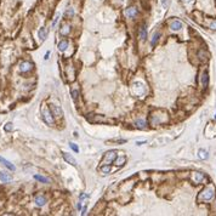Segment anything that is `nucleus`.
<instances>
[{
	"label": "nucleus",
	"instance_id": "1",
	"mask_svg": "<svg viewBox=\"0 0 216 216\" xmlns=\"http://www.w3.org/2000/svg\"><path fill=\"white\" fill-rule=\"evenodd\" d=\"M215 194V188L213 186H209L205 189H203L200 192V194L198 196V202H208V200H211L214 198Z\"/></svg>",
	"mask_w": 216,
	"mask_h": 216
},
{
	"label": "nucleus",
	"instance_id": "2",
	"mask_svg": "<svg viewBox=\"0 0 216 216\" xmlns=\"http://www.w3.org/2000/svg\"><path fill=\"white\" fill-rule=\"evenodd\" d=\"M87 119H89L91 123H98V124H113V120L109 119V118H104L102 115H92V117H87Z\"/></svg>",
	"mask_w": 216,
	"mask_h": 216
},
{
	"label": "nucleus",
	"instance_id": "3",
	"mask_svg": "<svg viewBox=\"0 0 216 216\" xmlns=\"http://www.w3.org/2000/svg\"><path fill=\"white\" fill-rule=\"evenodd\" d=\"M117 157V151H108L104 153L103 159H102V164H112Z\"/></svg>",
	"mask_w": 216,
	"mask_h": 216
},
{
	"label": "nucleus",
	"instance_id": "4",
	"mask_svg": "<svg viewBox=\"0 0 216 216\" xmlns=\"http://www.w3.org/2000/svg\"><path fill=\"white\" fill-rule=\"evenodd\" d=\"M43 119L46 124H54L55 123V119H54V114L51 113L50 108L49 109H43Z\"/></svg>",
	"mask_w": 216,
	"mask_h": 216
},
{
	"label": "nucleus",
	"instance_id": "5",
	"mask_svg": "<svg viewBox=\"0 0 216 216\" xmlns=\"http://www.w3.org/2000/svg\"><path fill=\"white\" fill-rule=\"evenodd\" d=\"M137 14H138V10L135 6H129V7H126L124 10V15L126 17H129V18H134V17H136Z\"/></svg>",
	"mask_w": 216,
	"mask_h": 216
},
{
	"label": "nucleus",
	"instance_id": "6",
	"mask_svg": "<svg viewBox=\"0 0 216 216\" xmlns=\"http://www.w3.org/2000/svg\"><path fill=\"white\" fill-rule=\"evenodd\" d=\"M50 110H51V113L54 114L55 117H57V118H62V115H63V110L60 106H56V104H50L49 106Z\"/></svg>",
	"mask_w": 216,
	"mask_h": 216
},
{
	"label": "nucleus",
	"instance_id": "7",
	"mask_svg": "<svg viewBox=\"0 0 216 216\" xmlns=\"http://www.w3.org/2000/svg\"><path fill=\"white\" fill-rule=\"evenodd\" d=\"M0 181L3 183H9L12 181V176L11 174H9L7 171H0Z\"/></svg>",
	"mask_w": 216,
	"mask_h": 216
},
{
	"label": "nucleus",
	"instance_id": "8",
	"mask_svg": "<svg viewBox=\"0 0 216 216\" xmlns=\"http://www.w3.org/2000/svg\"><path fill=\"white\" fill-rule=\"evenodd\" d=\"M203 180H204V175L202 172H198V171L192 172V181H193L194 183H197V185L200 183Z\"/></svg>",
	"mask_w": 216,
	"mask_h": 216
},
{
	"label": "nucleus",
	"instance_id": "9",
	"mask_svg": "<svg viewBox=\"0 0 216 216\" xmlns=\"http://www.w3.org/2000/svg\"><path fill=\"white\" fill-rule=\"evenodd\" d=\"M62 155H63V159H65L67 163H69V164H72L73 166H77V160H75V158H74L73 155H71V154L66 153V152H63Z\"/></svg>",
	"mask_w": 216,
	"mask_h": 216
},
{
	"label": "nucleus",
	"instance_id": "10",
	"mask_svg": "<svg viewBox=\"0 0 216 216\" xmlns=\"http://www.w3.org/2000/svg\"><path fill=\"white\" fill-rule=\"evenodd\" d=\"M32 68H33V65H32L31 62H22L21 65H20V71L22 73H26V72L32 71Z\"/></svg>",
	"mask_w": 216,
	"mask_h": 216
},
{
	"label": "nucleus",
	"instance_id": "11",
	"mask_svg": "<svg viewBox=\"0 0 216 216\" xmlns=\"http://www.w3.org/2000/svg\"><path fill=\"white\" fill-rule=\"evenodd\" d=\"M0 163H3V165H5V166H6L9 170H11V171H15V170H16V166L12 164V163L9 161V160H6L5 158H3V157H0Z\"/></svg>",
	"mask_w": 216,
	"mask_h": 216
},
{
	"label": "nucleus",
	"instance_id": "12",
	"mask_svg": "<svg viewBox=\"0 0 216 216\" xmlns=\"http://www.w3.org/2000/svg\"><path fill=\"white\" fill-rule=\"evenodd\" d=\"M125 161H126V157L125 155H120V157H118L117 158L115 157V159H114V165H117V166H123L125 164Z\"/></svg>",
	"mask_w": 216,
	"mask_h": 216
},
{
	"label": "nucleus",
	"instance_id": "13",
	"mask_svg": "<svg viewBox=\"0 0 216 216\" xmlns=\"http://www.w3.org/2000/svg\"><path fill=\"white\" fill-rule=\"evenodd\" d=\"M38 35H39L40 40H42V42H44V40L48 38V29H46L45 27H42V28L39 29V32H38Z\"/></svg>",
	"mask_w": 216,
	"mask_h": 216
},
{
	"label": "nucleus",
	"instance_id": "14",
	"mask_svg": "<svg viewBox=\"0 0 216 216\" xmlns=\"http://www.w3.org/2000/svg\"><path fill=\"white\" fill-rule=\"evenodd\" d=\"M170 28H171V31H180L181 28H182V23H181L180 21H172L170 23Z\"/></svg>",
	"mask_w": 216,
	"mask_h": 216
},
{
	"label": "nucleus",
	"instance_id": "15",
	"mask_svg": "<svg viewBox=\"0 0 216 216\" xmlns=\"http://www.w3.org/2000/svg\"><path fill=\"white\" fill-rule=\"evenodd\" d=\"M35 204L38 206H44L46 204V198L44 196H37L35 197Z\"/></svg>",
	"mask_w": 216,
	"mask_h": 216
},
{
	"label": "nucleus",
	"instance_id": "16",
	"mask_svg": "<svg viewBox=\"0 0 216 216\" xmlns=\"http://www.w3.org/2000/svg\"><path fill=\"white\" fill-rule=\"evenodd\" d=\"M140 38H141L142 42L147 39V27L146 26H142L141 29H140Z\"/></svg>",
	"mask_w": 216,
	"mask_h": 216
},
{
	"label": "nucleus",
	"instance_id": "17",
	"mask_svg": "<svg viewBox=\"0 0 216 216\" xmlns=\"http://www.w3.org/2000/svg\"><path fill=\"white\" fill-rule=\"evenodd\" d=\"M69 32H71V26H68V25H63L62 28L60 29V34H61V35H68Z\"/></svg>",
	"mask_w": 216,
	"mask_h": 216
},
{
	"label": "nucleus",
	"instance_id": "18",
	"mask_svg": "<svg viewBox=\"0 0 216 216\" xmlns=\"http://www.w3.org/2000/svg\"><path fill=\"white\" fill-rule=\"evenodd\" d=\"M34 179H35L37 181H39V182H42V183H49L50 182V180L48 177L42 176V175H38V174L34 175Z\"/></svg>",
	"mask_w": 216,
	"mask_h": 216
},
{
	"label": "nucleus",
	"instance_id": "19",
	"mask_svg": "<svg viewBox=\"0 0 216 216\" xmlns=\"http://www.w3.org/2000/svg\"><path fill=\"white\" fill-rule=\"evenodd\" d=\"M67 48H68V42H67V40H61V42L58 43V50H60L61 52L66 51Z\"/></svg>",
	"mask_w": 216,
	"mask_h": 216
},
{
	"label": "nucleus",
	"instance_id": "20",
	"mask_svg": "<svg viewBox=\"0 0 216 216\" xmlns=\"http://www.w3.org/2000/svg\"><path fill=\"white\" fill-rule=\"evenodd\" d=\"M202 83H203V87H206L208 86V83H209V75L206 72H204L203 75H202Z\"/></svg>",
	"mask_w": 216,
	"mask_h": 216
},
{
	"label": "nucleus",
	"instance_id": "21",
	"mask_svg": "<svg viewBox=\"0 0 216 216\" xmlns=\"http://www.w3.org/2000/svg\"><path fill=\"white\" fill-rule=\"evenodd\" d=\"M198 157H199L200 159H208V157H209V154H208V152L205 151V149H199V152H198Z\"/></svg>",
	"mask_w": 216,
	"mask_h": 216
},
{
	"label": "nucleus",
	"instance_id": "22",
	"mask_svg": "<svg viewBox=\"0 0 216 216\" xmlns=\"http://www.w3.org/2000/svg\"><path fill=\"white\" fill-rule=\"evenodd\" d=\"M136 126L138 127V129H146V121L143 119H138L136 121Z\"/></svg>",
	"mask_w": 216,
	"mask_h": 216
},
{
	"label": "nucleus",
	"instance_id": "23",
	"mask_svg": "<svg viewBox=\"0 0 216 216\" xmlns=\"http://www.w3.org/2000/svg\"><path fill=\"white\" fill-rule=\"evenodd\" d=\"M110 170H112V169H110V166H109L108 164H103V165L101 166V171H102V172H104V174H108V172H110Z\"/></svg>",
	"mask_w": 216,
	"mask_h": 216
},
{
	"label": "nucleus",
	"instance_id": "24",
	"mask_svg": "<svg viewBox=\"0 0 216 216\" xmlns=\"http://www.w3.org/2000/svg\"><path fill=\"white\" fill-rule=\"evenodd\" d=\"M159 37H160V33H155L154 35H153V38H152V42H151V44H152V46H154L155 45V43L158 42V39H159Z\"/></svg>",
	"mask_w": 216,
	"mask_h": 216
},
{
	"label": "nucleus",
	"instance_id": "25",
	"mask_svg": "<svg viewBox=\"0 0 216 216\" xmlns=\"http://www.w3.org/2000/svg\"><path fill=\"white\" fill-rule=\"evenodd\" d=\"M12 129H14V126H12V123H7V124L4 126V130L6 131V132H10V131H12Z\"/></svg>",
	"mask_w": 216,
	"mask_h": 216
},
{
	"label": "nucleus",
	"instance_id": "26",
	"mask_svg": "<svg viewBox=\"0 0 216 216\" xmlns=\"http://www.w3.org/2000/svg\"><path fill=\"white\" fill-rule=\"evenodd\" d=\"M66 16H68V17H73V16H74V10H73L72 7L67 9V10H66Z\"/></svg>",
	"mask_w": 216,
	"mask_h": 216
},
{
	"label": "nucleus",
	"instance_id": "27",
	"mask_svg": "<svg viewBox=\"0 0 216 216\" xmlns=\"http://www.w3.org/2000/svg\"><path fill=\"white\" fill-rule=\"evenodd\" d=\"M209 28H211V29H216V20H211L209 22Z\"/></svg>",
	"mask_w": 216,
	"mask_h": 216
},
{
	"label": "nucleus",
	"instance_id": "28",
	"mask_svg": "<svg viewBox=\"0 0 216 216\" xmlns=\"http://www.w3.org/2000/svg\"><path fill=\"white\" fill-rule=\"evenodd\" d=\"M69 146H71V148L75 152V153H78V152H79V148H78V146L77 144H75V143H73V142H71V143H69Z\"/></svg>",
	"mask_w": 216,
	"mask_h": 216
},
{
	"label": "nucleus",
	"instance_id": "29",
	"mask_svg": "<svg viewBox=\"0 0 216 216\" xmlns=\"http://www.w3.org/2000/svg\"><path fill=\"white\" fill-rule=\"evenodd\" d=\"M161 5H163V7L168 9L169 5H170V0H161Z\"/></svg>",
	"mask_w": 216,
	"mask_h": 216
},
{
	"label": "nucleus",
	"instance_id": "30",
	"mask_svg": "<svg viewBox=\"0 0 216 216\" xmlns=\"http://www.w3.org/2000/svg\"><path fill=\"white\" fill-rule=\"evenodd\" d=\"M58 20H60V14H56L54 21H52V27H55V26H56V23L58 22Z\"/></svg>",
	"mask_w": 216,
	"mask_h": 216
},
{
	"label": "nucleus",
	"instance_id": "31",
	"mask_svg": "<svg viewBox=\"0 0 216 216\" xmlns=\"http://www.w3.org/2000/svg\"><path fill=\"white\" fill-rule=\"evenodd\" d=\"M72 97L74 98V100H77V97H78V91L77 90H72Z\"/></svg>",
	"mask_w": 216,
	"mask_h": 216
},
{
	"label": "nucleus",
	"instance_id": "32",
	"mask_svg": "<svg viewBox=\"0 0 216 216\" xmlns=\"http://www.w3.org/2000/svg\"><path fill=\"white\" fill-rule=\"evenodd\" d=\"M49 55H50V51H48V52H46V54H45V60H48V58H49Z\"/></svg>",
	"mask_w": 216,
	"mask_h": 216
},
{
	"label": "nucleus",
	"instance_id": "33",
	"mask_svg": "<svg viewBox=\"0 0 216 216\" xmlns=\"http://www.w3.org/2000/svg\"><path fill=\"white\" fill-rule=\"evenodd\" d=\"M87 197H89L87 194H81V196H80V199H84V198H87Z\"/></svg>",
	"mask_w": 216,
	"mask_h": 216
},
{
	"label": "nucleus",
	"instance_id": "34",
	"mask_svg": "<svg viewBox=\"0 0 216 216\" xmlns=\"http://www.w3.org/2000/svg\"><path fill=\"white\" fill-rule=\"evenodd\" d=\"M183 3H191V1H193V0H182Z\"/></svg>",
	"mask_w": 216,
	"mask_h": 216
},
{
	"label": "nucleus",
	"instance_id": "35",
	"mask_svg": "<svg viewBox=\"0 0 216 216\" xmlns=\"http://www.w3.org/2000/svg\"><path fill=\"white\" fill-rule=\"evenodd\" d=\"M77 208H78V210H80V209H81V203H79V204H78V206H77Z\"/></svg>",
	"mask_w": 216,
	"mask_h": 216
},
{
	"label": "nucleus",
	"instance_id": "36",
	"mask_svg": "<svg viewBox=\"0 0 216 216\" xmlns=\"http://www.w3.org/2000/svg\"><path fill=\"white\" fill-rule=\"evenodd\" d=\"M81 214H83V215H85V214H86V209H85V208L83 209V213H81Z\"/></svg>",
	"mask_w": 216,
	"mask_h": 216
},
{
	"label": "nucleus",
	"instance_id": "37",
	"mask_svg": "<svg viewBox=\"0 0 216 216\" xmlns=\"http://www.w3.org/2000/svg\"><path fill=\"white\" fill-rule=\"evenodd\" d=\"M215 118H216V115H215Z\"/></svg>",
	"mask_w": 216,
	"mask_h": 216
}]
</instances>
